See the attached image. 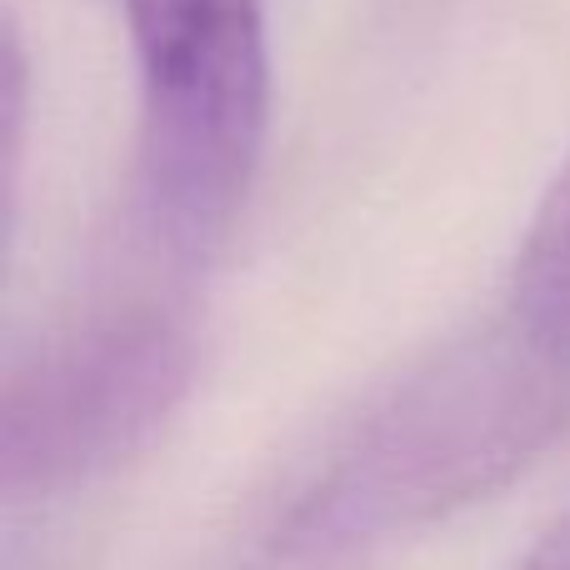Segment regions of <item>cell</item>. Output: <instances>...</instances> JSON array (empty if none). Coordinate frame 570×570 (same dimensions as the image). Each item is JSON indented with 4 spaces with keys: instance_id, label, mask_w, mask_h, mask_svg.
<instances>
[{
    "instance_id": "1",
    "label": "cell",
    "mask_w": 570,
    "mask_h": 570,
    "mask_svg": "<svg viewBox=\"0 0 570 570\" xmlns=\"http://www.w3.org/2000/svg\"><path fill=\"white\" fill-rule=\"evenodd\" d=\"M566 411L570 361L505 311L365 405L276 505L246 570H375L401 541L515 481Z\"/></svg>"
},
{
    "instance_id": "3",
    "label": "cell",
    "mask_w": 570,
    "mask_h": 570,
    "mask_svg": "<svg viewBox=\"0 0 570 570\" xmlns=\"http://www.w3.org/2000/svg\"><path fill=\"white\" fill-rule=\"evenodd\" d=\"M196 361V315L180 276L126 281L86 295L6 371V495H60L140 455L190 395Z\"/></svg>"
},
{
    "instance_id": "4",
    "label": "cell",
    "mask_w": 570,
    "mask_h": 570,
    "mask_svg": "<svg viewBox=\"0 0 570 570\" xmlns=\"http://www.w3.org/2000/svg\"><path fill=\"white\" fill-rule=\"evenodd\" d=\"M505 311L541 345L570 361V160L521 240Z\"/></svg>"
},
{
    "instance_id": "2",
    "label": "cell",
    "mask_w": 570,
    "mask_h": 570,
    "mask_svg": "<svg viewBox=\"0 0 570 570\" xmlns=\"http://www.w3.org/2000/svg\"><path fill=\"white\" fill-rule=\"evenodd\" d=\"M136 56V230L156 271L226 250L271 130L266 0H120Z\"/></svg>"
},
{
    "instance_id": "5",
    "label": "cell",
    "mask_w": 570,
    "mask_h": 570,
    "mask_svg": "<svg viewBox=\"0 0 570 570\" xmlns=\"http://www.w3.org/2000/svg\"><path fill=\"white\" fill-rule=\"evenodd\" d=\"M511 570H570V515H561Z\"/></svg>"
}]
</instances>
